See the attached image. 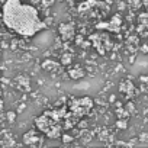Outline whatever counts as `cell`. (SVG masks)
Instances as JSON below:
<instances>
[{"label":"cell","mask_w":148,"mask_h":148,"mask_svg":"<svg viewBox=\"0 0 148 148\" xmlns=\"http://www.w3.org/2000/svg\"><path fill=\"white\" fill-rule=\"evenodd\" d=\"M23 141H25V144L26 145H34V144H38V141H39V135H38V132L36 131H29V132H26L25 135H23Z\"/></svg>","instance_id":"obj_3"},{"label":"cell","mask_w":148,"mask_h":148,"mask_svg":"<svg viewBox=\"0 0 148 148\" xmlns=\"http://www.w3.org/2000/svg\"><path fill=\"white\" fill-rule=\"evenodd\" d=\"M60 34L62 35L64 39L71 38V36L74 35V28H73V25H71V23H62V25L60 26Z\"/></svg>","instance_id":"obj_4"},{"label":"cell","mask_w":148,"mask_h":148,"mask_svg":"<svg viewBox=\"0 0 148 148\" xmlns=\"http://www.w3.org/2000/svg\"><path fill=\"white\" fill-rule=\"evenodd\" d=\"M3 21L8 28L22 36H34L45 29V23L39 19L36 9L22 3L21 0H8L5 3Z\"/></svg>","instance_id":"obj_1"},{"label":"cell","mask_w":148,"mask_h":148,"mask_svg":"<svg viewBox=\"0 0 148 148\" xmlns=\"http://www.w3.org/2000/svg\"><path fill=\"white\" fill-rule=\"evenodd\" d=\"M92 108H93V100L89 99V97H83V99H76V100L71 102L70 112L74 116H77L80 119L82 116H84L86 113H89Z\"/></svg>","instance_id":"obj_2"}]
</instances>
